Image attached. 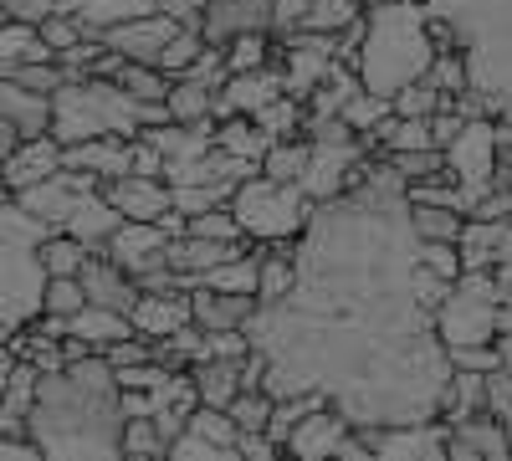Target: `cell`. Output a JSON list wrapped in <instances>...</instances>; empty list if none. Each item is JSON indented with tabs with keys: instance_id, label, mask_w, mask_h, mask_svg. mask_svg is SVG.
I'll list each match as a JSON object with an SVG mask.
<instances>
[{
	"instance_id": "obj_1",
	"label": "cell",
	"mask_w": 512,
	"mask_h": 461,
	"mask_svg": "<svg viewBox=\"0 0 512 461\" xmlns=\"http://www.w3.org/2000/svg\"><path fill=\"white\" fill-rule=\"evenodd\" d=\"M415 272L420 236L390 164L318 200L292 246V287L256 303L241 328L267 359L262 390L272 400L318 390L354 431L436 421L451 354L420 308Z\"/></svg>"
},
{
	"instance_id": "obj_2",
	"label": "cell",
	"mask_w": 512,
	"mask_h": 461,
	"mask_svg": "<svg viewBox=\"0 0 512 461\" xmlns=\"http://www.w3.org/2000/svg\"><path fill=\"white\" fill-rule=\"evenodd\" d=\"M26 441L36 456L62 461H118L123 456V405L113 364L88 349L62 369L36 374V395L26 410Z\"/></svg>"
},
{
	"instance_id": "obj_3",
	"label": "cell",
	"mask_w": 512,
	"mask_h": 461,
	"mask_svg": "<svg viewBox=\"0 0 512 461\" xmlns=\"http://www.w3.org/2000/svg\"><path fill=\"white\" fill-rule=\"evenodd\" d=\"M425 16L446 26L482 113L512 108V0H425Z\"/></svg>"
},
{
	"instance_id": "obj_4",
	"label": "cell",
	"mask_w": 512,
	"mask_h": 461,
	"mask_svg": "<svg viewBox=\"0 0 512 461\" xmlns=\"http://www.w3.org/2000/svg\"><path fill=\"white\" fill-rule=\"evenodd\" d=\"M431 62H436V36L420 0H395V6L364 11V36L354 52V77L364 93L395 98L405 82L425 77Z\"/></svg>"
},
{
	"instance_id": "obj_5",
	"label": "cell",
	"mask_w": 512,
	"mask_h": 461,
	"mask_svg": "<svg viewBox=\"0 0 512 461\" xmlns=\"http://www.w3.org/2000/svg\"><path fill=\"white\" fill-rule=\"evenodd\" d=\"M149 123H164V103L128 98L113 77H67L52 93V139L82 144V139H134Z\"/></svg>"
},
{
	"instance_id": "obj_6",
	"label": "cell",
	"mask_w": 512,
	"mask_h": 461,
	"mask_svg": "<svg viewBox=\"0 0 512 461\" xmlns=\"http://www.w3.org/2000/svg\"><path fill=\"white\" fill-rule=\"evenodd\" d=\"M52 226L36 221L26 205L11 195L0 200V328H26L41 313V287H47V272H41L36 246Z\"/></svg>"
},
{
	"instance_id": "obj_7",
	"label": "cell",
	"mask_w": 512,
	"mask_h": 461,
	"mask_svg": "<svg viewBox=\"0 0 512 461\" xmlns=\"http://www.w3.org/2000/svg\"><path fill=\"white\" fill-rule=\"evenodd\" d=\"M313 205H318V200H308L297 180L246 175V180L231 190L226 211L236 216V226H241L246 241L267 246V241H297V231H303L308 216H313Z\"/></svg>"
},
{
	"instance_id": "obj_8",
	"label": "cell",
	"mask_w": 512,
	"mask_h": 461,
	"mask_svg": "<svg viewBox=\"0 0 512 461\" xmlns=\"http://www.w3.org/2000/svg\"><path fill=\"white\" fill-rule=\"evenodd\" d=\"M497 282H492V267H466L461 277H451L446 298L436 308V333L441 344L456 349V344H492L497 339Z\"/></svg>"
},
{
	"instance_id": "obj_9",
	"label": "cell",
	"mask_w": 512,
	"mask_h": 461,
	"mask_svg": "<svg viewBox=\"0 0 512 461\" xmlns=\"http://www.w3.org/2000/svg\"><path fill=\"white\" fill-rule=\"evenodd\" d=\"M441 154H446V175H451V185L477 205V200L492 190V170H497V129L477 113V118H466L461 129L451 134V144H441ZM472 205H466V211H472Z\"/></svg>"
},
{
	"instance_id": "obj_10",
	"label": "cell",
	"mask_w": 512,
	"mask_h": 461,
	"mask_svg": "<svg viewBox=\"0 0 512 461\" xmlns=\"http://www.w3.org/2000/svg\"><path fill=\"white\" fill-rule=\"evenodd\" d=\"M282 451L297 456V461H323V456H369L364 441L354 436V426L344 421V410H333V405H318L308 410L303 421H297L287 436H282Z\"/></svg>"
},
{
	"instance_id": "obj_11",
	"label": "cell",
	"mask_w": 512,
	"mask_h": 461,
	"mask_svg": "<svg viewBox=\"0 0 512 461\" xmlns=\"http://www.w3.org/2000/svg\"><path fill=\"white\" fill-rule=\"evenodd\" d=\"M93 190H98V175H88V170H67V164H62L57 175H47L41 185L21 190L16 200L26 205V211H31L36 221H47V226L57 231V226H67V216H72V211H77V205L88 200Z\"/></svg>"
},
{
	"instance_id": "obj_12",
	"label": "cell",
	"mask_w": 512,
	"mask_h": 461,
	"mask_svg": "<svg viewBox=\"0 0 512 461\" xmlns=\"http://www.w3.org/2000/svg\"><path fill=\"white\" fill-rule=\"evenodd\" d=\"M333 57H338L333 36H323V31H292V36H287V47H282V62H287V72H282V93L303 103V98L318 88V82H323V72H328Z\"/></svg>"
},
{
	"instance_id": "obj_13",
	"label": "cell",
	"mask_w": 512,
	"mask_h": 461,
	"mask_svg": "<svg viewBox=\"0 0 512 461\" xmlns=\"http://www.w3.org/2000/svg\"><path fill=\"white\" fill-rule=\"evenodd\" d=\"M190 323V292L175 282V287H154V292H139L134 308H128V328L139 333V339H169L175 328Z\"/></svg>"
},
{
	"instance_id": "obj_14",
	"label": "cell",
	"mask_w": 512,
	"mask_h": 461,
	"mask_svg": "<svg viewBox=\"0 0 512 461\" xmlns=\"http://www.w3.org/2000/svg\"><path fill=\"white\" fill-rule=\"evenodd\" d=\"M62 170V144L52 139V134H36V139H21L6 159H0V190H11V195H21V190H31V185H41L47 175H57Z\"/></svg>"
},
{
	"instance_id": "obj_15",
	"label": "cell",
	"mask_w": 512,
	"mask_h": 461,
	"mask_svg": "<svg viewBox=\"0 0 512 461\" xmlns=\"http://www.w3.org/2000/svg\"><path fill=\"white\" fill-rule=\"evenodd\" d=\"M98 195L123 221H159L169 205H175V195H169V185L159 175H118V180H103Z\"/></svg>"
},
{
	"instance_id": "obj_16",
	"label": "cell",
	"mask_w": 512,
	"mask_h": 461,
	"mask_svg": "<svg viewBox=\"0 0 512 461\" xmlns=\"http://www.w3.org/2000/svg\"><path fill=\"white\" fill-rule=\"evenodd\" d=\"M272 11H277V0H205L200 36L210 47H221V41L241 31H272Z\"/></svg>"
},
{
	"instance_id": "obj_17",
	"label": "cell",
	"mask_w": 512,
	"mask_h": 461,
	"mask_svg": "<svg viewBox=\"0 0 512 461\" xmlns=\"http://www.w3.org/2000/svg\"><path fill=\"white\" fill-rule=\"evenodd\" d=\"M169 36H175V21H169L164 11L128 16V21H113V26H103V31H98L103 47L123 52L128 62H154V57H159V47H164Z\"/></svg>"
},
{
	"instance_id": "obj_18",
	"label": "cell",
	"mask_w": 512,
	"mask_h": 461,
	"mask_svg": "<svg viewBox=\"0 0 512 461\" xmlns=\"http://www.w3.org/2000/svg\"><path fill=\"white\" fill-rule=\"evenodd\" d=\"M272 98H282V72L272 67H251V72H231L221 88H216V108L210 118H231V113H262Z\"/></svg>"
},
{
	"instance_id": "obj_19",
	"label": "cell",
	"mask_w": 512,
	"mask_h": 461,
	"mask_svg": "<svg viewBox=\"0 0 512 461\" xmlns=\"http://www.w3.org/2000/svg\"><path fill=\"white\" fill-rule=\"evenodd\" d=\"M164 241L169 236L154 221H118V231L103 241V251H108L113 267H123L128 277H139V272H149V267L164 262Z\"/></svg>"
},
{
	"instance_id": "obj_20",
	"label": "cell",
	"mask_w": 512,
	"mask_h": 461,
	"mask_svg": "<svg viewBox=\"0 0 512 461\" xmlns=\"http://www.w3.org/2000/svg\"><path fill=\"white\" fill-rule=\"evenodd\" d=\"M190 292V323L200 333L216 328H246V318L256 313L251 292H221V287H185Z\"/></svg>"
},
{
	"instance_id": "obj_21",
	"label": "cell",
	"mask_w": 512,
	"mask_h": 461,
	"mask_svg": "<svg viewBox=\"0 0 512 461\" xmlns=\"http://www.w3.org/2000/svg\"><path fill=\"white\" fill-rule=\"evenodd\" d=\"M446 456H456V461H472V456L507 461V456H512V446H507V426L477 410L472 421H456V426H446Z\"/></svg>"
},
{
	"instance_id": "obj_22",
	"label": "cell",
	"mask_w": 512,
	"mask_h": 461,
	"mask_svg": "<svg viewBox=\"0 0 512 461\" xmlns=\"http://www.w3.org/2000/svg\"><path fill=\"white\" fill-rule=\"evenodd\" d=\"M77 282H82V292H88V303L113 308L123 318H128V308H134V298H139V282L128 277L123 267H113L108 257H93V251H88V262H82Z\"/></svg>"
},
{
	"instance_id": "obj_23",
	"label": "cell",
	"mask_w": 512,
	"mask_h": 461,
	"mask_svg": "<svg viewBox=\"0 0 512 461\" xmlns=\"http://www.w3.org/2000/svg\"><path fill=\"white\" fill-rule=\"evenodd\" d=\"M0 118H6L21 139L47 134L52 129V93H31L16 77H0Z\"/></svg>"
},
{
	"instance_id": "obj_24",
	"label": "cell",
	"mask_w": 512,
	"mask_h": 461,
	"mask_svg": "<svg viewBox=\"0 0 512 461\" xmlns=\"http://www.w3.org/2000/svg\"><path fill=\"white\" fill-rule=\"evenodd\" d=\"M190 390L200 405L226 410L231 395L241 390V359H195L190 364Z\"/></svg>"
},
{
	"instance_id": "obj_25",
	"label": "cell",
	"mask_w": 512,
	"mask_h": 461,
	"mask_svg": "<svg viewBox=\"0 0 512 461\" xmlns=\"http://www.w3.org/2000/svg\"><path fill=\"white\" fill-rule=\"evenodd\" d=\"M210 139H216V149H226V154H236V159H251L256 170H262V154H267V144H272V134H267L256 118H246V113L221 118Z\"/></svg>"
},
{
	"instance_id": "obj_26",
	"label": "cell",
	"mask_w": 512,
	"mask_h": 461,
	"mask_svg": "<svg viewBox=\"0 0 512 461\" xmlns=\"http://www.w3.org/2000/svg\"><path fill=\"white\" fill-rule=\"evenodd\" d=\"M118 221H123V216H118L113 205H108V200H103V195L93 190V195L82 200L72 216H67V226H57V231H72V236H77L82 246H103V241H108V236L118 231Z\"/></svg>"
},
{
	"instance_id": "obj_27",
	"label": "cell",
	"mask_w": 512,
	"mask_h": 461,
	"mask_svg": "<svg viewBox=\"0 0 512 461\" xmlns=\"http://www.w3.org/2000/svg\"><path fill=\"white\" fill-rule=\"evenodd\" d=\"M292 287V246L267 241V251H256V303H277Z\"/></svg>"
},
{
	"instance_id": "obj_28",
	"label": "cell",
	"mask_w": 512,
	"mask_h": 461,
	"mask_svg": "<svg viewBox=\"0 0 512 461\" xmlns=\"http://www.w3.org/2000/svg\"><path fill=\"white\" fill-rule=\"evenodd\" d=\"M216 108V88H205L195 77H175V88L164 93V118L169 123H205Z\"/></svg>"
},
{
	"instance_id": "obj_29",
	"label": "cell",
	"mask_w": 512,
	"mask_h": 461,
	"mask_svg": "<svg viewBox=\"0 0 512 461\" xmlns=\"http://www.w3.org/2000/svg\"><path fill=\"white\" fill-rule=\"evenodd\" d=\"M88 251L93 246H82L72 231H47L41 246H36V257H41V272L47 277H77L82 262H88Z\"/></svg>"
},
{
	"instance_id": "obj_30",
	"label": "cell",
	"mask_w": 512,
	"mask_h": 461,
	"mask_svg": "<svg viewBox=\"0 0 512 461\" xmlns=\"http://www.w3.org/2000/svg\"><path fill=\"white\" fill-rule=\"evenodd\" d=\"M364 6L359 0H303V16H297V31H323V36H338Z\"/></svg>"
},
{
	"instance_id": "obj_31",
	"label": "cell",
	"mask_w": 512,
	"mask_h": 461,
	"mask_svg": "<svg viewBox=\"0 0 512 461\" xmlns=\"http://www.w3.org/2000/svg\"><path fill=\"white\" fill-rule=\"evenodd\" d=\"M267 52H272V31H241V36L221 41L226 77L231 72H251V67H267Z\"/></svg>"
},
{
	"instance_id": "obj_32",
	"label": "cell",
	"mask_w": 512,
	"mask_h": 461,
	"mask_svg": "<svg viewBox=\"0 0 512 461\" xmlns=\"http://www.w3.org/2000/svg\"><path fill=\"white\" fill-rule=\"evenodd\" d=\"M205 52V36H200V26H175V36L159 47V57H154V67L164 72V77H180L195 57Z\"/></svg>"
},
{
	"instance_id": "obj_33",
	"label": "cell",
	"mask_w": 512,
	"mask_h": 461,
	"mask_svg": "<svg viewBox=\"0 0 512 461\" xmlns=\"http://www.w3.org/2000/svg\"><path fill=\"white\" fill-rule=\"evenodd\" d=\"M384 164H390L405 185H415V180L441 175L446 170V154H441V144H431V149H390V154H384Z\"/></svg>"
},
{
	"instance_id": "obj_34",
	"label": "cell",
	"mask_w": 512,
	"mask_h": 461,
	"mask_svg": "<svg viewBox=\"0 0 512 461\" xmlns=\"http://www.w3.org/2000/svg\"><path fill=\"white\" fill-rule=\"evenodd\" d=\"M118 88H123L128 98H139V103H164L169 77H164L154 62H123V67H118Z\"/></svg>"
},
{
	"instance_id": "obj_35",
	"label": "cell",
	"mask_w": 512,
	"mask_h": 461,
	"mask_svg": "<svg viewBox=\"0 0 512 461\" xmlns=\"http://www.w3.org/2000/svg\"><path fill=\"white\" fill-rule=\"evenodd\" d=\"M308 170V139H272L262 154V175L272 180H303Z\"/></svg>"
},
{
	"instance_id": "obj_36",
	"label": "cell",
	"mask_w": 512,
	"mask_h": 461,
	"mask_svg": "<svg viewBox=\"0 0 512 461\" xmlns=\"http://www.w3.org/2000/svg\"><path fill=\"white\" fill-rule=\"evenodd\" d=\"M410 226H415L420 241H456L466 221L451 205H410Z\"/></svg>"
},
{
	"instance_id": "obj_37",
	"label": "cell",
	"mask_w": 512,
	"mask_h": 461,
	"mask_svg": "<svg viewBox=\"0 0 512 461\" xmlns=\"http://www.w3.org/2000/svg\"><path fill=\"white\" fill-rule=\"evenodd\" d=\"M441 108V88L431 77H415V82H405V88L390 98V113H400V118H431Z\"/></svg>"
},
{
	"instance_id": "obj_38",
	"label": "cell",
	"mask_w": 512,
	"mask_h": 461,
	"mask_svg": "<svg viewBox=\"0 0 512 461\" xmlns=\"http://www.w3.org/2000/svg\"><path fill=\"white\" fill-rule=\"evenodd\" d=\"M82 303H88V292H82L77 277H47V287H41V313H47V318L67 323Z\"/></svg>"
},
{
	"instance_id": "obj_39",
	"label": "cell",
	"mask_w": 512,
	"mask_h": 461,
	"mask_svg": "<svg viewBox=\"0 0 512 461\" xmlns=\"http://www.w3.org/2000/svg\"><path fill=\"white\" fill-rule=\"evenodd\" d=\"M36 36H41V47H47V52L57 57V52H67L72 41H82L88 31H82V21H77V16H67V11H52L47 21H36Z\"/></svg>"
},
{
	"instance_id": "obj_40",
	"label": "cell",
	"mask_w": 512,
	"mask_h": 461,
	"mask_svg": "<svg viewBox=\"0 0 512 461\" xmlns=\"http://www.w3.org/2000/svg\"><path fill=\"white\" fill-rule=\"evenodd\" d=\"M11 77L21 82V88H31V93H57L62 82H67V72H62L57 57H47V62H16Z\"/></svg>"
},
{
	"instance_id": "obj_41",
	"label": "cell",
	"mask_w": 512,
	"mask_h": 461,
	"mask_svg": "<svg viewBox=\"0 0 512 461\" xmlns=\"http://www.w3.org/2000/svg\"><path fill=\"white\" fill-rule=\"evenodd\" d=\"M384 113H390V98H379V93H364V88H359V93L344 103V113H338V118H344L354 134H369Z\"/></svg>"
},
{
	"instance_id": "obj_42",
	"label": "cell",
	"mask_w": 512,
	"mask_h": 461,
	"mask_svg": "<svg viewBox=\"0 0 512 461\" xmlns=\"http://www.w3.org/2000/svg\"><path fill=\"white\" fill-rule=\"evenodd\" d=\"M420 267H431L436 277H461L456 241H420Z\"/></svg>"
},
{
	"instance_id": "obj_43",
	"label": "cell",
	"mask_w": 512,
	"mask_h": 461,
	"mask_svg": "<svg viewBox=\"0 0 512 461\" xmlns=\"http://www.w3.org/2000/svg\"><path fill=\"white\" fill-rule=\"evenodd\" d=\"M446 354H451V369H477V374H487V369L502 364V354H497L492 344H456V349H446Z\"/></svg>"
},
{
	"instance_id": "obj_44",
	"label": "cell",
	"mask_w": 512,
	"mask_h": 461,
	"mask_svg": "<svg viewBox=\"0 0 512 461\" xmlns=\"http://www.w3.org/2000/svg\"><path fill=\"white\" fill-rule=\"evenodd\" d=\"M154 11H164L175 26H200V16H205V0H154Z\"/></svg>"
},
{
	"instance_id": "obj_45",
	"label": "cell",
	"mask_w": 512,
	"mask_h": 461,
	"mask_svg": "<svg viewBox=\"0 0 512 461\" xmlns=\"http://www.w3.org/2000/svg\"><path fill=\"white\" fill-rule=\"evenodd\" d=\"M11 369H16V349H11V339H0V395H6Z\"/></svg>"
},
{
	"instance_id": "obj_46",
	"label": "cell",
	"mask_w": 512,
	"mask_h": 461,
	"mask_svg": "<svg viewBox=\"0 0 512 461\" xmlns=\"http://www.w3.org/2000/svg\"><path fill=\"white\" fill-rule=\"evenodd\" d=\"M364 6H395V0H364Z\"/></svg>"
}]
</instances>
